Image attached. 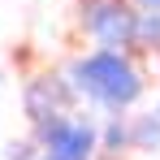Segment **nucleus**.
Returning <instances> with one entry per match:
<instances>
[{
    "instance_id": "obj_1",
    "label": "nucleus",
    "mask_w": 160,
    "mask_h": 160,
    "mask_svg": "<svg viewBox=\"0 0 160 160\" xmlns=\"http://www.w3.org/2000/svg\"><path fill=\"white\" fill-rule=\"evenodd\" d=\"M74 82H78L82 95H91L95 104L112 108V112L130 108L134 100L143 95V82H138V74H134V65L121 52H112V48L82 56L78 65H74Z\"/></svg>"
},
{
    "instance_id": "obj_2",
    "label": "nucleus",
    "mask_w": 160,
    "mask_h": 160,
    "mask_svg": "<svg viewBox=\"0 0 160 160\" xmlns=\"http://www.w3.org/2000/svg\"><path fill=\"white\" fill-rule=\"evenodd\" d=\"M39 126V147L43 160H91L95 156V126L82 121V117H65L56 112L48 121H35Z\"/></svg>"
},
{
    "instance_id": "obj_3",
    "label": "nucleus",
    "mask_w": 160,
    "mask_h": 160,
    "mask_svg": "<svg viewBox=\"0 0 160 160\" xmlns=\"http://www.w3.org/2000/svg\"><path fill=\"white\" fill-rule=\"evenodd\" d=\"M87 30H91L104 48H126V43H134L138 18H134L126 4H117V0H95V4L87 9Z\"/></svg>"
},
{
    "instance_id": "obj_4",
    "label": "nucleus",
    "mask_w": 160,
    "mask_h": 160,
    "mask_svg": "<svg viewBox=\"0 0 160 160\" xmlns=\"http://www.w3.org/2000/svg\"><path fill=\"white\" fill-rule=\"evenodd\" d=\"M61 100H65V87H52V82H35L26 91V112L35 121H48L61 112Z\"/></svg>"
},
{
    "instance_id": "obj_5",
    "label": "nucleus",
    "mask_w": 160,
    "mask_h": 160,
    "mask_svg": "<svg viewBox=\"0 0 160 160\" xmlns=\"http://www.w3.org/2000/svg\"><path fill=\"white\" fill-rule=\"evenodd\" d=\"M130 143L138 147V152H156V147H160V112L138 117V126L130 130Z\"/></svg>"
},
{
    "instance_id": "obj_6",
    "label": "nucleus",
    "mask_w": 160,
    "mask_h": 160,
    "mask_svg": "<svg viewBox=\"0 0 160 160\" xmlns=\"http://www.w3.org/2000/svg\"><path fill=\"white\" fill-rule=\"evenodd\" d=\"M121 147H130V130L121 126V117H112L104 130V152H121Z\"/></svg>"
},
{
    "instance_id": "obj_7",
    "label": "nucleus",
    "mask_w": 160,
    "mask_h": 160,
    "mask_svg": "<svg viewBox=\"0 0 160 160\" xmlns=\"http://www.w3.org/2000/svg\"><path fill=\"white\" fill-rule=\"evenodd\" d=\"M134 39H138V43H147V48H156V43H160V18H156V13H143V18H138Z\"/></svg>"
},
{
    "instance_id": "obj_8",
    "label": "nucleus",
    "mask_w": 160,
    "mask_h": 160,
    "mask_svg": "<svg viewBox=\"0 0 160 160\" xmlns=\"http://www.w3.org/2000/svg\"><path fill=\"white\" fill-rule=\"evenodd\" d=\"M9 160H35L30 143H9Z\"/></svg>"
},
{
    "instance_id": "obj_9",
    "label": "nucleus",
    "mask_w": 160,
    "mask_h": 160,
    "mask_svg": "<svg viewBox=\"0 0 160 160\" xmlns=\"http://www.w3.org/2000/svg\"><path fill=\"white\" fill-rule=\"evenodd\" d=\"M138 4H143V9H152V13L160 9V0H138Z\"/></svg>"
}]
</instances>
